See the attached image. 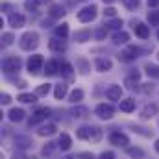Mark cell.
<instances>
[{"mask_svg": "<svg viewBox=\"0 0 159 159\" xmlns=\"http://www.w3.org/2000/svg\"><path fill=\"white\" fill-rule=\"evenodd\" d=\"M109 143L115 144V146H128L129 139H128V135H124V133H120V131H113V133L109 135Z\"/></svg>", "mask_w": 159, "mask_h": 159, "instance_id": "7", "label": "cell"}, {"mask_svg": "<svg viewBox=\"0 0 159 159\" xmlns=\"http://www.w3.org/2000/svg\"><path fill=\"white\" fill-rule=\"evenodd\" d=\"M135 34H137L141 39H148V37H150V30H148V26L143 24V22L135 24Z\"/></svg>", "mask_w": 159, "mask_h": 159, "instance_id": "15", "label": "cell"}, {"mask_svg": "<svg viewBox=\"0 0 159 159\" xmlns=\"http://www.w3.org/2000/svg\"><path fill=\"white\" fill-rule=\"evenodd\" d=\"M144 70H146V74H148V76H152V78H159V67H157V65L148 63V65L144 67Z\"/></svg>", "mask_w": 159, "mask_h": 159, "instance_id": "27", "label": "cell"}, {"mask_svg": "<svg viewBox=\"0 0 159 159\" xmlns=\"http://www.w3.org/2000/svg\"><path fill=\"white\" fill-rule=\"evenodd\" d=\"M61 159H74V157H61Z\"/></svg>", "mask_w": 159, "mask_h": 159, "instance_id": "53", "label": "cell"}, {"mask_svg": "<svg viewBox=\"0 0 159 159\" xmlns=\"http://www.w3.org/2000/svg\"><path fill=\"white\" fill-rule=\"evenodd\" d=\"M7 22H9L11 28H20V26H24V15H20V13H11L9 19H7Z\"/></svg>", "mask_w": 159, "mask_h": 159, "instance_id": "11", "label": "cell"}, {"mask_svg": "<svg viewBox=\"0 0 159 159\" xmlns=\"http://www.w3.org/2000/svg\"><path fill=\"white\" fill-rule=\"evenodd\" d=\"M41 67H43V56L41 54H35V56H32L28 59V70H30V74H37L41 70Z\"/></svg>", "mask_w": 159, "mask_h": 159, "instance_id": "5", "label": "cell"}, {"mask_svg": "<svg viewBox=\"0 0 159 159\" xmlns=\"http://www.w3.org/2000/svg\"><path fill=\"white\" fill-rule=\"evenodd\" d=\"M100 159H115V154H113V152H104V154L100 156Z\"/></svg>", "mask_w": 159, "mask_h": 159, "instance_id": "43", "label": "cell"}, {"mask_svg": "<svg viewBox=\"0 0 159 159\" xmlns=\"http://www.w3.org/2000/svg\"><path fill=\"white\" fill-rule=\"evenodd\" d=\"M57 146H59L61 150H70V146H72V139H70V135L61 133V135H59V143H57Z\"/></svg>", "mask_w": 159, "mask_h": 159, "instance_id": "14", "label": "cell"}, {"mask_svg": "<svg viewBox=\"0 0 159 159\" xmlns=\"http://www.w3.org/2000/svg\"><path fill=\"white\" fill-rule=\"evenodd\" d=\"M104 13H106L107 17H115V13H117V9H115V7H107V9H106Z\"/></svg>", "mask_w": 159, "mask_h": 159, "instance_id": "44", "label": "cell"}, {"mask_svg": "<svg viewBox=\"0 0 159 159\" xmlns=\"http://www.w3.org/2000/svg\"><path fill=\"white\" fill-rule=\"evenodd\" d=\"M54 148H56V146H54V143H48V144L43 148V156H50V154L54 152Z\"/></svg>", "mask_w": 159, "mask_h": 159, "instance_id": "40", "label": "cell"}, {"mask_svg": "<svg viewBox=\"0 0 159 159\" xmlns=\"http://www.w3.org/2000/svg\"><path fill=\"white\" fill-rule=\"evenodd\" d=\"M148 20H150V24L159 26V11H150L148 13Z\"/></svg>", "mask_w": 159, "mask_h": 159, "instance_id": "34", "label": "cell"}, {"mask_svg": "<svg viewBox=\"0 0 159 159\" xmlns=\"http://www.w3.org/2000/svg\"><path fill=\"white\" fill-rule=\"evenodd\" d=\"M2 43H4L6 46L11 44V43H13V35H11V34H4V35H2Z\"/></svg>", "mask_w": 159, "mask_h": 159, "instance_id": "42", "label": "cell"}, {"mask_svg": "<svg viewBox=\"0 0 159 159\" xmlns=\"http://www.w3.org/2000/svg\"><path fill=\"white\" fill-rule=\"evenodd\" d=\"M91 39V32L89 30H81V32H76L74 34V41H78V43H85V41Z\"/></svg>", "mask_w": 159, "mask_h": 159, "instance_id": "23", "label": "cell"}, {"mask_svg": "<svg viewBox=\"0 0 159 159\" xmlns=\"http://www.w3.org/2000/svg\"><path fill=\"white\" fill-rule=\"evenodd\" d=\"M15 143H17L20 148H28V146L32 144V141H30L28 137H17V139H15Z\"/></svg>", "mask_w": 159, "mask_h": 159, "instance_id": "33", "label": "cell"}, {"mask_svg": "<svg viewBox=\"0 0 159 159\" xmlns=\"http://www.w3.org/2000/svg\"><path fill=\"white\" fill-rule=\"evenodd\" d=\"M94 67H96L98 72H107V70H111L113 63H111V59H107V57H96Z\"/></svg>", "mask_w": 159, "mask_h": 159, "instance_id": "9", "label": "cell"}, {"mask_svg": "<svg viewBox=\"0 0 159 159\" xmlns=\"http://www.w3.org/2000/svg\"><path fill=\"white\" fill-rule=\"evenodd\" d=\"M78 157L80 159H93V154H89V152H81Z\"/></svg>", "mask_w": 159, "mask_h": 159, "instance_id": "46", "label": "cell"}, {"mask_svg": "<svg viewBox=\"0 0 159 159\" xmlns=\"http://www.w3.org/2000/svg\"><path fill=\"white\" fill-rule=\"evenodd\" d=\"M104 35H106V28L96 30V39H104Z\"/></svg>", "mask_w": 159, "mask_h": 159, "instance_id": "45", "label": "cell"}, {"mask_svg": "<svg viewBox=\"0 0 159 159\" xmlns=\"http://www.w3.org/2000/svg\"><path fill=\"white\" fill-rule=\"evenodd\" d=\"M81 100H83V91H81V89H74V91L70 93V102H72V104H78Z\"/></svg>", "mask_w": 159, "mask_h": 159, "instance_id": "29", "label": "cell"}, {"mask_svg": "<svg viewBox=\"0 0 159 159\" xmlns=\"http://www.w3.org/2000/svg\"><path fill=\"white\" fill-rule=\"evenodd\" d=\"M2 69H4V72H15L20 69V59L19 57H6L2 61Z\"/></svg>", "mask_w": 159, "mask_h": 159, "instance_id": "3", "label": "cell"}, {"mask_svg": "<svg viewBox=\"0 0 159 159\" xmlns=\"http://www.w3.org/2000/svg\"><path fill=\"white\" fill-rule=\"evenodd\" d=\"M143 91H144V93H152L154 87H152V85H146V87H143Z\"/></svg>", "mask_w": 159, "mask_h": 159, "instance_id": "49", "label": "cell"}, {"mask_svg": "<svg viewBox=\"0 0 159 159\" xmlns=\"http://www.w3.org/2000/svg\"><path fill=\"white\" fill-rule=\"evenodd\" d=\"M37 44H39V35L35 32H26L20 37V48L22 50H34V48H37Z\"/></svg>", "mask_w": 159, "mask_h": 159, "instance_id": "1", "label": "cell"}, {"mask_svg": "<svg viewBox=\"0 0 159 159\" xmlns=\"http://www.w3.org/2000/svg\"><path fill=\"white\" fill-rule=\"evenodd\" d=\"M137 56H139V48H137V46H128L126 50L120 52L119 57L122 59V61H135Z\"/></svg>", "mask_w": 159, "mask_h": 159, "instance_id": "8", "label": "cell"}, {"mask_svg": "<svg viewBox=\"0 0 159 159\" xmlns=\"http://www.w3.org/2000/svg\"><path fill=\"white\" fill-rule=\"evenodd\" d=\"M56 35H57L59 39H65V37L69 35V24H59V26L56 28Z\"/></svg>", "mask_w": 159, "mask_h": 159, "instance_id": "26", "label": "cell"}, {"mask_svg": "<svg viewBox=\"0 0 159 159\" xmlns=\"http://www.w3.org/2000/svg\"><path fill=\"white\" fill-rule=\"evenodd\" d=\"M100 139H102V129H100V128H96V126H91V135H89V141L98 143Z\"/></svg>", "mask_w": 159, "mask_h": 159, "instance_id": "22", "label": "cell"}, {"mask_svg": "<svg viewBox=\"0 0 159 159\" xmlns=\"http://www.w3.org/2000/svg\"><path fill=\"white\" fill-rule=\"evenodd\" d=\"M133 109H135V100H131V98L120 100V111H124V113H129V111H133Z\"/></svg>", "mask_w": 159, "mask_h": 159, "instance_id": "16", "label": "cell"}, {"mask_svg": "<svg viewBox=\"0 0 159 159\" xmlns=\"http://www.w3.org/2000/svg\"><path fill=\"white\" fill-rule=\"evenodd\" d=\"M37 6H39V2H37V0H26V2H24V7H26L28 11H35V9H37Z\"/></svg>", "mask_w": 159, "mask_h": 159, "instance_id": "38", "label": "cell"}, {"mask_svg": "<svg viewBox=\"0 0 159 159\" xmlns=\"http://www.w3.org/2000/svg\"><path fill=\"white\" fill-rule=\"evenodd\" d=\"M106 96H107L109 100H120V96H122V87H120V85H111V87L106 91Z\"/></svg>", "mask_w": 159, "mask_h": 159, "instance_id": "12", "label": "cell"}, {"mask_svg": "<svg viewBox=\"0 0 159 159\" xmlns=\"http://www.w3.org/2000/svg\"><path fill=\"white\" fill-rule=\"evenodd\" d=\"M159 113V106L157 104H148L143 111H141V119L146 120V119H152L154 115H157Z\"/></svg>", "mask_w": 159, "mask_h": 159, "instance_id": "10", "label": "cell"}, {"mask_svg": "<svg viewBox=\"0 0 159 159\" xmlns=\"http://www.w3.org/2000/svg\"><path fill=\"white\" fill-rule=\"evenodd\" d=\"M76 65H80V72H81V74H87V72L91 70L85 59H78V61H76Z\"/></svg>", "mask_w": 159, "mask_h": 159, "instance_id": "36", "label": "cell"}, {"mask_svg": "<svg viewBox=\"0 0 159 159\" xmlns=\"http://www.w3.org/2000/svg\"><path fill=\"white\" fill-rule=\"evenodd\" d=\"M157 37H159V34H157Z\"/></svg>", "mask_w": 159, "mask_h": 159, "instance_id": "54", "label": "cell"}, {"mask_svg": "<svg viewBox=\"0 0 159 159\" xmlns=\"http://www.w3.org/2000/svg\"><path fill=\"white\" fill-rule=\"evenodd\" d=\"M57 70H61V65H59L57 61H48V63H46V70H44V72H46L48 76H54Z\"/></svg>", "mask_w": 159, "mask_h": 159, "instance_id": "18", "label": "cell"}, {"mask_svg": "<svg viewBox=\"0 0 159 159\" xmlns=\"http://www.w3.org/2000/svg\"><path fill=\"white\" fill-rule=\"evenodd\" d=\"M139 78H141V74H139V72L129 74V76L126 78V85H128L129 89H135V87H137V83H139Z\"/></svg>", "mask_w": 159, "mask_h": 159, "instance_id": "19", "label": "cell"}, {"mask_svg": "<svg viewBox=\"0 0 159 159\" xmlns=\"http://www.w3.org/2000/svg\"><path fill=\"white\" fill-rule=\"evenodd\" d=\"M85 113H87L85 107H76V109H72V115H74V117H85Z\"/></svg>", "mask_w": 159, "mask_h": 159, "instance_id": "41", "label": "cell"}, {"mask_svg": "<svg viewBox=\"0 0 159 159\" xmlns=\"http://www.w3.org/2000/svg\"><path fill=\"white\" fill-rule=\"evenodd\" d=\"M61 74H63L67 80H70V78H72V65L63 63V65H61Z\"/></svg>", "mask_w": 159, "mask_h": 159, "instance_id": "31", "label": "cell"}, {"mask_svg": "<svg viewBox=\"0 0 159 159\" xmlns=\"http://www.w3.org/2000/svg\"><path fill=\"white\" fill-rule=\"evenodd\" d=\"M122 4H124L128 9H137V7H139V0H122Z\"/></svg>", "mask_w": 159, "mask_h": 159, "instance_id": "39", "label": "cell"}, {"mask_svg": "<svg viewBox=\"0 0 159 159\" xmlns=\"http://www.w3.org/2000/svg\"><path fill=\"white\" fill-rule=\"evenodd\" d=\"M48 46H50V50L52 52H65V41L59 39V37H56V39H50V43H48Z\"/></svg>", "mask_w": 159, "mask_h": 159, "instance_id": "13", "label": "cell"}, {"mask_svg": "<svg viewBox=\"0 0 159 159\" xmlns=\"http://www.w3.org/2000/svg\"><path fill=\"white\" fill-rule=\"evenodd\" d=\"M19 100H20V102H24V104H34V102L37 100V94H28V93H22V94H19Z\"/></svg>", "mask_w": 159, "mask_h": 159, "instance_id": "28", "label": "cell"}, {"mask_svg": "<svg viewBox=\"0 0 159 159\" xmlns=\"http://www.w3.org/2000/svg\"><path fill=\"white\" fill-rule=\"evenodd\" d=\"M128 156H129V157H143L144 152H143L141 148H128Z\"/></svg>", "mask_w": 159, "mask_h": 159, "instance_id": "35", "label": "cell"}, {"mask_svg": "<svg viewBox=\"0 0 159 159\" xmlns=\"http://www.w3.org/2000/svg\"><path fill=\"white\" fill-rule=\"evenodd\" d=\"M22 119H24V111H22V109H17V107H15V109L9 111V120H11V122H20Z\"/></svg>", "mask_w": 159, "mask_h": 159, "instance_id": "20", "label": "cell"}, {"mask_svg": "<svg viewBox=\"0 0 159 159\" xmlns=\"http://www.w3.org/2000/svg\"><path fill=\"white\" fill-rule=\"evenodd\" d=\"M113 113H115V109H113V106H109V104H98V106H96V115H98L100 119L109 120L113 117Z\"/></svg>", "mask_w": 159, "mask_h": 159, "instance_id": "4", "label": "cell"}, {"mask_svg": "<svg viewBox=\"0 0 159 159\" xmlns=\"http://www.w3.org/2000/svg\"><path fill=\"white\" fill-rule=\"evenodd\" d=\"M48 93H50V83H43V85L37 87V91H35L37 96H46Z\"/></svg>", "mask_w": 159, "mask_h": 159, "instance_id": "32", "label": "cell"}, {"mask_svg": "<svg viewBox=\"0 0 159 159\" xmlns=\"http://www.w3.org/2000/svg\"><path fill=\"white\" fill-rule=\"evenodd\" d=\"M156 152H159V139L156 141Z\"/></svg>", "mask_w": 159, "mask_h": 159, "instance_id": "50", "label": "cell"}, {"mask_svg": "<svg viewBox=\"0 0 159 159\" xmlns=\"http://www.w3.org/2000/svg\"><path fill=\"white\" fill-rule=\"evenodd\" d=\"M96 11H98L96 6H87V7H83L78 13V20L80 22H91V20H94Z\"/></svg>", "mask_w": 159, "mask_h": 159, "instance_id": "2", "label": "cell"}, {"mask_svg": "<svg viewBox=\"0 0 159 159\" xmlns=\"http://www.w3.org/2000/svg\"><path fill=\"white\" fill-rule=\"evenodd\" d=\"M11 102V96L9 94H2V104H9Z\"/></svg>", "mask_w": 159, "mask_h": 159, "instance_id": "47", "label": "cell"}, {"mask_svg": "<svg viewBox=\"0 0 159 159\" xmlns=\"http://www.w3.org/2000/svg\"><path fill=\"white\" fill-rule=\"evenodd\" d=\"M37 133H39L41 137H46V135H54V133H56V126H54V124L43 126V128H41L39 131H37Z\"/></svg>", "mask_w": 159, "mask_h": 159, "instance_id": "25", "label": "cell"}, {"mask_svg": "<svg viewBox=\"0 0 159 159\" xmlns=\"http://www.w3.org/2000/svg\"><path fill=\"white\" fill-rule=\"evenodd\" d=\"M76 135H78V139H89V135H91V126H81Z\"/></svg>", "mask_w": 159, "mask_h": 159, "instance_id": "30", "label": "cell"}, {"mask_svg": "<svg viewBox=\"0 0 159 159\" xmlns=\"http://www.w3.org/2000/svg\"><path fill=\"white\" fill-rule=\"evenodd\" d=\"M104 2H107V4H111V2H115V0H104Z\"/></svg>", "mask_w": 159, "mask_h": 159, "instance_id": "51", "label": "cell"}, {"mask_svg": "<svg viewBox=\"0 0 159 159\" xmlns=\"http://www.w3.org/2000/svg\"><path fill=\"white\" fill-rule=\"evenodd\" d=\"M65 94H67V85H65V83H59V85H56V89H54V96H56L57 100H61Z\"/></svg>", "mask_w": 159, "mask_h": 159, "instance_id": "24", "label": "cell"}, {"mask_svg": "<svg viewBox=\"0 0 159 159\" xmlns=\"http://www.w3.org/2000/svg\"><path fill=\"white\" fill-rule=\"evenodd\" d=\"M106 26H107V28H111V30H119L120 26H122V20H120V19H113V20L106 22Z\"/></svg>", "mask_w": 159, "mask_h": 159, "instance_id": "37", "label": "cell"}, {"mask_svg": "<svg viewBox=\"0 0 159 159\" xmlns=\"http://www.w3.org/2000/svg\"><path fill=\"white\" fill-rule=\"evenodd\" d=\"M148 6H150V7H157L159 0H148Z\"/></svg>", "mask_w": 159, "mask_h": 159, "instance_id": "48", "label": "cell"}, {"mask_svg": "<svg viewBox=\"0 0 159 159\" xmlns=\"http://www.w3.org/2000/svg\"><path fill=\"white\" fill-rule=\"evenodd\" d=\"M37 2H39V4H43V2H46V0H37Z\"/></svg>", "mask_w": 159, "mask_h": 159, "instance_id": "52", "label": "cell"}, {"mask_svg": "<svg viewBox=\"0 0 159 159\" xmlns=\"http://www.w3.org/2000/svg\"><path fill=\"white\" fill-rule=\"evenodd\" d=\"M63 15H65V7H63V6H59V4L50 6V17L59 19V17H63Z\"/></svg>", "mask_w": 159, "mask_h": 159, "instance_id": "17", "label": "cell"}, {"mask_svg": "<svg viewBox=\"0 0 159 159\" xmlns=\"http://www.w3.org/2000/svg\"><path fill=\"white\" fill-rule=\"evenodd\" d=\"M129 41V35L126 34V32H117L115 35H113V43L115 44H124V43H128Z\"/></svg>", "mask_w": 159, "mask_h": 159, "instance_id": "21", "label": "cell"}, {"mask_svg": "<svg viewBox=\"0 0 159 159\" xmlns=\"http://www.w3.org/2000/svg\"><path fill=\"white\" fill-rule=\"evenodd\" d=\"M50 117V109H46V107H39L32 117H30V126H35V124H39L43 120H46Z\"/></svg>", "mask_w": 159, "mask_h": 159, "instance_id": "6", "label": "cell"}]
</instances>
